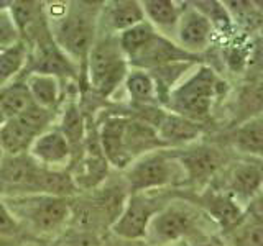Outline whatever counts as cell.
Listing matches in <instances>:
<instances>
[{
  "instance_id": "obj_1",
  "label": "cell",
  "mask_w": 263,
  "mask_h": 246,
  "mask_svg": "<svg viewBox=\"0 0 263 246\" xmlns=\"http://www.w3.org/2000/svg\"><path fill=\"white\" fill-rule=\"evenodd\" d=\"M219 86L220 82L216 72L208 66H201L187 80L171 90L166 104L171 107L173 113L193 121L202 120L211 112Z\"/></svg>"
},
{
  "instance_id": "obj_2",
  "label": "cell",
  "mask_w": 263,
  "mask_h": 246,
  "mask_svg": "<svg viewBox=\"0 0 263 246\" xmlns=\"http://www.w3.org/2000/svg\"><path fill=\"white\" fill-rule=\"evenodd\" d=\"M89 80L101 95H110L127 77V57L122 53L119 38H104L87 56Z\"/></svg>"
},
{
  "instance_id": "obj_3",
  "label": "cell",
  "mask_w": 263,
  "mask_h": 246,
  "mask_svg": "<svg viewBox=\"0 0 263 246\" xmlns=\"http://www.w3.org/2000/svg\"><path fill=\"white\" fill-rule=\"evenodd\" d=\"M7 209L13 215H22L31 221L40 232H54L69 217V202L64 197L54 195H12L7 200Z\"/></svg>"
},
{
  "instance_id": "obj_4",
  "label": "cell",
  "mask_w": 263,
  "mask_h": 246,
  "mask_svg": "<svg viewBox=\"0 0 263 246\" xmlns=\"http://www.w3.org/2000/svg\"><path fill=\"white\" fill-rule=\"evenodd\" d=\"M56 22L53 33L56 46L72 59L87 63L96 35V16L87 8V10L66 12V15Z\"/></svg>"
},
{
  "instance_id": "obj_5",
  "label": "cell",
  "mask_w": 263,
  "mask_h": 246,
  "mask_svg": "<svg viewBox=\"0 0 263 246\" xmlns=\"http://www.w3.org/2000/svg\"><path fill=\"white\" fill-rule=\"evenodd\" d=\"M41 166L30 156H7L0 161V187L4 191H15L16 195H40Z\"/></svg>"
},
{
  "instance_id": "obj_6",
  "label": "cell",
  "mask_w": 263,
  "mask_h": 246,
  "mask_svg": "<svg viewBox=\"0 0 263 246\" xmlns=\"http://www.w3.org/2000/svg\"><path fill=\"white\" fill-rule=\"evenodd\" d=\"M197 54H193L176 46L170 39L160 36L158 33L140 49V51L130 57V64L142 69H158L163 66L175 64V63H193Z\"/></svg>"
},
{
  "instance_id": "obj_7",
  "label": "cell",
  "mask_w": 263,
  "mask_h": 246,
  "mask_svg": "<svg viewBox=\"0 0 263 246\" xmlns=\"http://www.w3.org/2000/svg\"><path fill=\"white\" fill-rule=\"evenodd\" d=\"M171 180V166L160 153L145 154L127 171V182L130 191L137 194L146 189L161 187Z\"/></svg>"
},
{
  "instance_id": "obj_8",
  "label": "cell",
  "mask_w": 263,
  "mask_h": 246,
  "mask_svg": "<svg viewBox=\"0 0 263 246\" xmlns=\"http://www.w3.org/2000/svg\"><path fill=\"white\" fill-rule=\"evenodd\" d=\"M153 215L155 210L152 205L140 195L132 194L120 217L114 221L112 232L125 240H140L146 236L148 225Z\"/></svg>"
},
{
  "instance_id": "obj_9",
  "label": "cell",
  "mask_w": 263,
  "mask_h": 246,
  "mask_svg": "<svg viewBox=\"0 0 263 246\" xmlns=\"http://www.w3.org/2000/svg\"><path fill=\"white\" fill-rule=\"evenodd\" d=\"M109 162L102 153L99 138H90L86 148V156L82 158L71 172V179L78 191H89L94 189L107 177Z\"/></svg>"
},
{
  "instance_id": "obj_10",
  "label": "cell",
  "mask_w": 263,
  "mask_h": 246,
  "mask_svg": "<svg viewBox=\"0 0 263 246\" xmlns=\"http://www.w3.org/2000/svg\"><path fill=\"white\" fill-rule=\"evenodd\" d=\"M30 158L40 166L51 169L53 166H61L71 156V146L60 130H46L38 135L28 150Z\"/></svg>"
},
{
  "instance_id": "obj_11",
  "label": "cell",
  "mask_w": 263,
  "mask_h": 246,
  "mask_svg": "<svg viewBox=\"0 0 263 246\" xmlns=\"http://www.w3.org/2000/svg\"><path fill=\"white\" fill-rule=\"evenodd\" d=\"M178 23V38L183 45L181 48L196 54L208 46L212 36V23L197 8H189L183 15H179Z\"/></svg>"
},
{
  "instance_id": "obj_12",
  "label": "cell",
  "mask_w": 263,
  "mask_h": 246,
  "mask_svg": "<svg viewBox=\"0 0 263 246\" xmlns=\"http://www.w3.org/2000/svg\"><path fill=\"white\" fill-rule=\"evenodd\" d=\"M193 227V218L187 212L170 207L153 215L148 225V232L158 243H170L183 238Z\"/></svg>"
},
{
  "instance_id": "obj_13",
  "label": "cell",
  "mask_w": 263,
  "mask_h": 246,
  "mask_svg": "<svg viewBox=\"0 0 263 246\" xmlns=\"http://www.w3.org/2000/svg\"><path fill=\"white\" fill-rule=\"evenodd\" d=\"M127 123L128 120L125 117H112L102 123L99 131V143H101L102 153L107 162L115 168H127L132 161L123 146Z\"/></svg>"
},
{
  "instance_id": "obj_14",
  "label": "cell",
  "mask_w": 263,
  "mask_h": 246,
  "mask_svg": "<svg viewBox=\"0 0 263 246\" xmlns=\"http://www.w3.org/2000/svg\"><path fill=\"white\" fill-rule=\"evenodd\" d=\"M156 133L164 145H181L189 143L201 135V125L197 121L181 117L178 113L163 112L158 123H156Z\"/></svg>"
},
{
  "instance_id": "obj_15",
  "label": "cell",
  "mask_w": 263,
  "mask_h": 246,
  "mask_svg": "<svg viewBox=\"0 0 263 246\" xmlns=\"http://www.w3.org/2000/svg\"><path fill=\"white\" fill-rule=\"evenodd\" d=\"M181 164L186 169L187 177L199 182L211 177L222 164V154L209 146H199L181 156Z\"/></svg>"
},
{
  "instance_id": "obj_16",
  "label": "cell",
  "mask_w": 263,
  "mask_h": 246,
  "mask_svg": "<svg viewBox=\"0 0 263 246\" xmlns=\"http://www.w3.org/2000/svg\"><path fill=\"white\" fill-rule=\"evenodd\" d=\"M123 146H125V151L130 158H134L138 153L152 151L166 145L160 139L156 130L152 125H148L146 121L128 120L125 128V136H123Z\"/></svg>"
},
{
  "instance_id": "obj_17",
  "label": "cell",
  "mask_w": 263,
  "mask_h": 246,
  "mask_svg": "<svg viewBox=\"0 0 263 246\" xmlns=\"http://www.w3.org/2000/svg\"><path fill=\"white\" fill-rule=\"evenodd\" d=\"M33 72L48 74V76H54L58 79L76 76L74 64L56 45L40 46L36 63L33 64Z\"/></svg>"
},
{
  "instance_id": "obj_18",
  "label": "cell",
  "mask_w": 263,
  "mask_h": 246,
  "mask_svg": "<svg viewBox=\"0 0 263 246\" xmlns=\"http://www.w3.org/2000/svg\"><path fill=\"white\" fill-rule=\"evenodd\" d=\"M25 86H27L31 95V100L36 105L43 107V109L51 110L60 102L61 86H60V79L54 76L31 72L27 82H25Z\"/></svg>"
},
{
  "instance_id": "obj_19",
  "label": "cell",
  "mask_w": 263,
  "mask_h": 246,
  "mask_svg": "<svg viewBox=\"0 0 263 246\" xmlns=\"http://www.w3.org/2000/svg\"><path fill=\"white\" fill-rule=\"evenodd\" d=\"M125 189L120 186H110L101 189L92 202V209L97 218H104L107 223L114 225V221L120 217V213L125 209Z\"/></svg>"
},
{
  "instance_id": "obj_20",
  "label": "cell",
  "mask_w": 263,
  "mask_h": 246,
  "mask_svg": "<svg viewBox=\"0 0 263 246\" xmlns=\"http://www.w3.org/2000/svg\"><path fill=\"white\" fill-rule=\"evenodd\" d=\"M33 139L35 136L25 130L16 118L5 120L0 127V150L7 156L25 154L30 150Z\"/></svg>"
},
{
  "instance_id": "obj_21",
  "label": "cell",
  "mask_w": 263,
  "mask_h": 246,
  "mask_svg": "<svg viewBox=\"0 0 263 246\" xmlns=\"http://www.w3.org/2000/svg\"><path fill=\"white\" fill-rule=\"evenodd\" d=\"M205 207L226 230H235L245 220L243 210L229 195H209L205 199Z\"/></svg>"
},
{
  "instance_id": "obj_22",
  "label": "cell",
  "mask_w": 263,
  "mask_h": 246,
  "mask_svg": "<svg viewBox=\"0 0 263 246\" xmlns=\"http://www.w3.org/2000/svg\"><path fill=\"white\" fill-rule=\"evenodd\" d=\"M232 143L237 150L263 158V118H250L237 127L232 133Z\"/></svg>"
},
{
  "instance_id": "obj_23",
  "label": "cell",
  "mask_w": 263,
  "mask_h": 246,
  "mask_svg": "<svg viewBox=\"0 0 263 246\" xmlns=\"http://www.w3.org/2000/svg\"><path fill=\"white\" fill-rule=\"evenodd\" d=\"M110 23L115 30L120 33L125 31L135 25L145 22V13L140 2L134 0H120V2H114L109 13Z\"/></svg>"
},
{
  "instance_id": "obj_24",
  "label": "cell",
  "mask_w": 263,
  "mask_h": 246,
  "mask_svg": "<svg viewBox=\"0 0 263 246\" xmlns=\"http://www.w3.org/2000/svg\"><path fill=\"white\" fill-rule=\"evenodd\" d=\"M31 104V95L25 84H13L0 92V112L5 120L18 117V115L27 110Z\"/></svg>"
},
{
  "instance_id": "obj_25",
  "label": "cell",
  "mask_w": 263,
  "mask_h": 246,
  "mask_svg": "<svg viewBox=\"0 0 263 246\" xmlns=\"http://www.w3.org/2000/svg\"><path fill=\"white\" fill-rule=\"evenodd\" d=\"M263 184V171L253 164L238 166L230 177V189L237 195H253Z\"/></svg>"
},
{
  "instance_id": "obj_26",
  "label": "cell",
  "mask_w": 263,
  "mask_h": 246,
  "mask_svg": "<svg viewBox=\"0 0 263 246\" xmlns=\"http://www.w3.org/2000/svg\"><path fill=\"white\" fill-rule=\"evenodd\" d=\"M155 35H156V31L153 28V25L146 20L125 31H122L119 36V45H120L122 53L125 54L127 59H130V57L135 56Z\"/></svg>"
},
{
  "instance_id": "obj_27",
  "label": "cell",
  "mask_w": 263,
  "mask_h": 246,
  "mask_svg": "<svg viewBox=\"0 0 263 246\" xmlns=\"http://www.w3.org/2000/svg\"><path fill=\"white\" fill-rule=\"evenodd\" d=\"M125 87L130 98L140 105H150L156 98V87L152 76L145 71H134L125 77Z\"/></svg>"
},
{
  "instance_id": "obj_28",
  "label": "cell",
  "mask_w": 263,
  "mask_h": 246,
  "mask_svg": "<svg viewBox=\"0 0 263 246\" xmlns=\"http://www.w3.org/2000/svg\"><path fill=\"white\" fill-rule=\"evenodd\" d=\"M142 8L150 23L158 27H173L179 22V8L171 0H145Z\"/></svg>"
},
{
  "instance_id": "obj_29",
  "label": "cell",
  "mask_w": 263,
  "mask_h": 246,
  "mask_svg": "<svg viewBox=\"0 0 263 246\" xmlns=\"http://www.w3.org/2000/svg\"><path fill=\"white\" fill-rule=\"evenodd\" d=\"M60 131L63 133V136L68 139V143H69L71 148L81 145L82 139H84V133H86L84 117H82L79 107L74 102L66 105Z\"/></svg>"
},
{
  "instance_id": "obj_30",
  "label": "cell",
  "mask_w": 263,
  "mask_h": 246,
  "mask_svg": "<svg viewBox=\"0 0 263 246\" xmlns=\"http://www.w3.org/2000/svg\"><path fill=\"white\" fill-rule=\"evenodd\" d=\"M27 61V46L23 41L12 48L0 49V86L13 77Z\"/></svg>"
},
{
  "instance_id": "obj_31",
  "label": "cell",
  "mask_w": 263,
  "mask_h": 246,
  "mask_svg": "<svg viewBox=\"0 0 263 246\" xmlns=\"http://www.w3.org/2000/svg\"><path fill=\"white\" fill-rule=\"evenodd\" d=\"M238 112L242 121L255 118L263 112V80L255 82L243 90L238 102Z\"/></svg>"
},
{
  "instance_id": "obj_32",
  "label": "cell",
  "mask_w": 263,
  "mask_h": 246,
  "mask_svg": "<svg viewBox=\"0 0 263 246\" xmlns=\"http://www.w3.org/2000/svg\"><path fill=\"white\" fill-rule=\"evenodd\" d=\"M15 118L25 130L30 131V133L36 138L38 135L46 131L48 123L51 120V112L36 104H31L27 110H23L18 117H15Z\"/></svg>"
},
{
  "instance_id": "obj_33",
  "label": "cell",
  "mask_w": 263,
  "mask_h": 246,
  "mask_svg": "<svg viewBox=\"0 0 263 246\" xmlns=\"http://www.w3.org/2000/svg\"><path fill=\"white\" fill-rule=\"evenodd\" d=\"M10 15L22 35L35 28L36 22L40 20V8L35 2H12Z\"/></svg>"
},
{
  "instance_id": "obj_34",
  "label": "cell",
  "mask_w": 263,
  "mask_h": 246,
  "mask_svg": "<svg viewBox=\"0 0 263 246\" xmlns=\"http://www.w3.org/2000/svg\"><path fill=\"white\" fill-rule=\"evenodd\" d=\"M22 41V35L10 15V8L0 10V49L12 48Z\"/></svg>"
},
{
  "instance_id": "obj_35",
  "label": "cell",
  "mask_w": 263,
  "mask_h": 246,
  "mask_svg": "<svg viewBox=\"0 0 263 246\" xmlns=\"http://www.w3.org/2000/svg\"><path fill=\"white\" fill-rule=\"evenodd\" d=\"M234 246H263V225H252L238 232L234 238Z\"/></svg>"
},
{
  "instance_id": "obj_36",
  "label": "cell",
  "mask_w": 263,
  "mask_h": 246,
  "mask_svg": "<svg viewBox=\"0 0 263 246\" xmlns=\"http://www.w3.org/2000/svg\"><path fill=\"white\" fill-rule=\"evenodd\" d=\"M18 232V221L13 218L7 205L0 200V235H15Z\"/></svg>"
},
{
  "instance_id": "obj_37",
  "label": "cell",
  "mask_w": 263,
  "mask_h": 246,
  "mask_svg": "<svg viewBox=\"0 0 263 246\" xmlns=\"http://www.w3.org/2000/svg\"><path fill=\"white\" fill-rule=\"evenodd\" d=\"M249 217L252 220V225H263V195L253 199L249 205L245 218Z\"/></svg>"
},
{
  "instance_id": "obj_38",
  "label": "cell",
  "mask_w": 263,
  "mask_h": 246,
  "mask_svg": "<svg viewBox=\"0 0 263 246\" xmlns=\"http://www.w3.org/2000/svg\"><path fill=\"white\" fill-rule=\"evenodd\" d=\"M72 246H102L99 243V240L90 233H82L76 238V241H74Z\"/></svg>"
},
{
  "instance_id": "obj_39",
  "label": "cell",
  "mask_w": 263,
  "mask_h": 246,
  "mask_svg": "<svg viewBox=\"0 0 263 246\" xmlns=\"http://www.w3.org/2000/svg\"><path fill=\"white\" fill-rule=\"evenodd\" d=\"M2 156H4V153H2V150H0V161H2Z\"/></svg>"
},
{
  "instance_id": "obj_40",
  "label": "cell",
  "mask_w": 263,
  "mask_h": 246,
  "mask_svg": "<svg viewBox=\"0 0 263 246\" xmlns=\"http://www.w3.org/2000/svg\"><path fill=\"white\" fill-rule=\"evenodd\" d=\"M202 246H214V244H202Z\"/></svg>"
}]
</instances>
